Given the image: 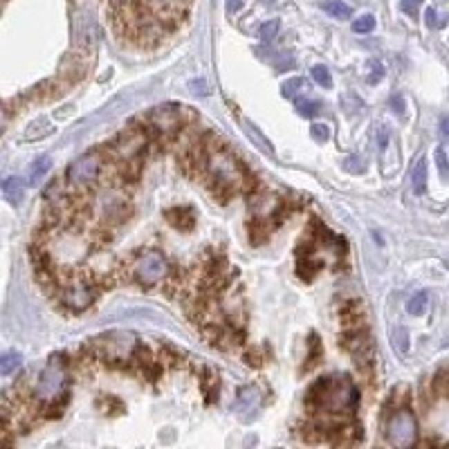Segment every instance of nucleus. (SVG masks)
Segmentation results:
<instances>
[{"mask_svg": "<svg viewBox=\"0 0 449 449\" xmlns=\"http://www.w3.org/2000/svg\"><path fill=\"white\" fill-rule=\"evenodd\" d=\"M308 395H310V402H314L319 409L328 411V413L353 411L359 402L357 386L350 382L346 375L323 377V380H319L317 384H312Z\"/></svg>", "mask_w": 449, "mask_h": 449, "instance_id": "obj_1", "label": "nucleus"}, {"mask_svg": "<svg viewBox=\"0 0 449 449\" xmlns=\"http://www.w3.org/2000/svg\"><path fill=\"white\" fill-rule=\"evenodd\" d=\"M66 389H68L66 362L61 357H50V362L45 364V368L34 382V398L43 404H48V407H54V402L66 395Z\"/></svg>", "mask_w": 449, "mask_h": 449, "instance_id": "obj_2", "label": "nucleus"}, {"mask_svg": "<svg viewBox=\"0 0 449 449\" xmlns=\"http://www.w3.org/2000/svg\"><path fill=\"white\" fill-rule=\"evenodd\" d=\"M204 169L213 182L220 189H227V191L238 189L242 182H245V175H242L240 164L233 160L231 153H227L220 146L209 149V153L204 155Z\"/></svg>", "mask_w": 449, "mask_h": 449, "instance_id": "obj_3", "label": "nucleus"}, {"mask_svg": "<svg viewBox=\"0 0 449 449\" xmlns=\"http://www.w3.org/2000/svg\"><path fill=\"white\" fill-rule=\"evenodd\" d=\"M95 348L102 359L111 364H124L133 357V350L137 348V341L131 332H111L95 339Z\"/></svg>", "mask_w": 449, "mask_h": 449, "instance_id": "obj_4", "label": "nucleus"}, {"mask_svg": "<svg viewBox=\"0 0 449 449\" xmlns=\"http://www.w3.org/2000/svg\"><path fill=\"white\" fill-rule=\"evenodd\" d=\"M386 440L393 447H411L418 440V422L409 409H398L386 422Z\"/></svg>", "mask_w": 449, "mask_h": 449, "instance_id": "obj_5", "label": "nucleus"}, {"mask_svg": "<svg viewBox=\"0 0 449 449\" xmlns=\"http://www.w3.org/2000/svg\"><path fill=\"white\" fill-rule=\"evenodd\" d=\"M169 274V265L166 258L160 254V251H146V254H140L137 260L133 265V276L135 281L144 287H155L166 278Z\"/></svg>", "mask_w": 449, "mask_h": 449, "instance_id": "obj_6", "label": "nucleus"}, {"mask_svg": "<svg viewBox=\"0 0 449 449\" xmlns=\"http://www.w3.org/2000/svg\"><path fill=\"white\" fill-rule=\"evenodd\" d=\"M104 157L102 153H86L81 155L77 162H72V166L68 169V180L72 187H79V189H86V187H93L99 178L104 173Z\"/></svg>", "mask_w": 449, "mask_h": 449, "instance_id": "obj_7", "label": "nucleus"}, {"mask_svg": "<svg viewBox=\"0 0 449 449\" xmlns=\"http://www.w3.org/2000/svg\"><path fill=\"white\" fill-rule=\"evenodd\" d=\"M149 124L157 135H162V137H169V135H173V133H178L180 128H182V108H178L173 104L155 106L149 113Z\"/></svg>", "mask_w": 449, "mask_h": 449, "instance_id": "obj_8", "label": "nucleus"}, {"mask_svg": "<svg viewBox=\"0 0 449 449\" xmlns=\"http://www.w3.org/2000/svg\"><path fill=\"white\" fill-rule=\"evenodd\" d=\"M146 149V133L137 126H131L124 133L117 135V140L113 142V153L122 162H133L142 155V151Z\"/></svg>", "mask_w": 449, "mask_h": 449, "instance_id": "obj_9", "label": "nucleus"}, {"mask_svg": "<svg viewBox=\"0 0 449 449\" xmlns=\"http://www.w3.org/2000/svg\"><path fill=\"white\" fill-rule=\"evenodd\" d=\"M61 301H63V305H68L70 310L81 312L95 301V290L86 278H75V281L63 287Z\"/></svg>", "mask_w": 449, "mask_h": 449, "instance_id": "obj_10", "label": "nucleus"}, {"mask_svg": "<svg viewBox=\"0 0 449 449\" xmlns=\"http://www.w3.org/2000/svg\"><path fill=\"white\" fill-rule=\"evenodd\" d=\"M99 213L104 216L106 220H120L126 216V209H128V202H126L124 193L115 191V189H108L97 200Z\"/></svg>", "mask_w": 449, "mask_h": 449, "instance_id": "obj_11", "label": "nucleus"}, {"mask_svg": "<svg viewBox=\"0 0 449 449\" xmlns=\"http://www.w3.org/2000/svg\"><path fill=\"white\" fill-rule=\"evenodd\" d=\"M52 169V157L50 155H41L39 160H34V164L27 171V184L30 187H36L43 182V178L50 173Z\"/></svg>", "mask_w": 449, "mask_h": 449, "instance_id": "obj_12", "label": "nucleus"}, {"mask_svg": "<svg viewBox=\"0 0 449 449\" xmlns=\"http://www.w3.org/2000/svg\"><path fill=\"white\" fill-rule=\"evenodd\" d=\"M3 193L12 204H18L25 195V182L21 178L9 175V178H5V182H3Z\"/></svg>", "mask_w": 449, "mask_h": 449, "instance_id": "obj_13", "label": "nucleus"}, {"mask_svg": "<svg viewBox=\"0 0 449 449\" xmlns=\"http://www.w3.org/2000/svg\"><path fill=\"white\" fill-rule=\"evenodd\" d=\"M242 128H245L247 137L256 144V149H260L263 153H267V155H274V146L269 144V140L265 137V135L256 128V124H251L249 120H242Z\"/></svg>", "mask_w": 449, "mask_h": 449, "instance_id": "obj_14", "label": "nucleus"}, {"mask_svg": "<svg viewBox=\"0 0 449 449\" xmlns=\"http://www.w3.org/2000/svg\"><path fill=\"white\" fill-rule=\"evenodd\" d=\"M411 187L416 195L425 193V189H427V160L425 157H420L418 164L411 171Z\"/></svg>", "mask_w": 449, "mask_h": 449, "instance_id": "obj_15", "label": "nucleus"}, {"mask_svg": "<svg viewBox=\"0 0 449 449\" xmlns=\"http://www.w3.org/2000/svg\"><path fill=\"white\" fill-rule=\"evenodd\" d=\"M52 133H54V126L48 120H36V122H32L30 126H27L25 137L27 140H43Z\"/></svg>", "mask_w": 449, "mask_h": 449, "instance_id": "obj_16", "label": "nucleus"}, {"mask_svg": "<svg viewBox=\"0 0 449 449\" xmlns=\"http://www.w3.org/2000/svg\"><path fill=\"white\" fill-rule=\"evenodd\" d=\"M256 402H258V393H256V389H251V386H245V389H240V391H238L236 409H238V411L249 413V411H254Z\"/></svg>", "mask_w": 449, "mask_h": 449, "instance_id": "obj_17", "label": "nucleus"}, {"mask_svg": "<svg viewBox=\"0 0 449 449\" xmlns=\"http://www.w3.org/2000/svg\"><path fill=\"white\" fill-rule=\"evenodd\" d=\"M323 12L330 14L332 18H339V21H344V18H350L353 16V7L341 3V0H328V3H323Z\"/></svg>", "mask_w": 449, "mask_h": 449, "instance_id": "obj_18", "label": "nucleus"}, {"mask_svg": "<svg viewBox=\"0 0 449 449\" xmlns=\"http://www.w3.org/2000/svg\"><path fill=\"white\" fill-rule=\"evenodd\" d=\"M23 364V355L21 353H16V350H9V353L3 355V359H0V373H3L5 377H9L14 371H18Z\"/></svg>", "mask_w": 449, "mask_h": 449, "instance_id": "obj_19", "label": "nucleus"}, {"mask_svg": "<svg viewBox=\"0 0 449 449\" xmlns=\"http://www.w3.org/2000/svg\"><path fill=\"white\" fill-rule=\"evenodd\" d=\"M393 348L400 350V353H407V350H409V330L404 326H395V330H393Z\"/></svg>", "mask_w": 449, "mask_h": 449, "instance_id": "obj_20", "label": "nucleus"}, {"mask_svg": "<svg viewBox=\"0 0 449 449\" xmlns=\"http://www.w3.org/2000/svg\"><path fill=\"white\" fill-rule=\"evenodd\" d=\"M425 23H427V27H431V30H440V27L447 25V14H440L438 9L429 7L425 12Z\"/></svg>", "mask_w": 449, "mask_h": 449, "instance_id": "obj_21", "label": "nucleus"}, {"mask_svg": "<svg viewBox=\"0 0 449 449\" xmlns=\"http://www.w3.org/2000/svg\"><path fill=\"white\" fill-rule=\"evenodd\" d=\"M425 308H427V294L425 292H416L411 296V299L407 301V312L409 314H422L425 312Z\"/></svg>", "mask_w": 449, "mask_h": 449, "instance_id": "obj_22", "label": "nucleus"}, {"mask_svg": "<svg viewBox=\"0 0 449 449\" xmlns=\"http://www.w3.org/2000/svg\"><path fill=\"white\" fill-rule=\"evenodd\" d=\"M278 27H281V21H278V18H272V21H267V23L260 25L258 36H260L263 41H272L274 36L278 34Z\"/></svg>", "mask_w": 449, "mask_h": 449, "instance_id": "obj_23", "label": "nucleus"}, {"mask_svg": "<svg viewBox=\"0 0 449 449\" xmlns=\"http://www.w3.org/2000/svg\"><path fill=\"white\" fill-rule=\"evenodd\" d=\"M312 79L317 81L321 88H332V77H330V70L326 66H314L312 68Z\"/></svg>", "mask_w": 449, "mask_h": 449, "instance_id": "obj_24", "label": "nucleus"}, {"mask_svg": "<svg viewBox=\"0 0 449 449\" xmlns=\"http://www.w3.org/2000/svg\"><path fill=\"white\" fill-rule=\"evenodd\" d=\"M373 30H375V18L371 14L357 18V21L353 23V32H357V34H368V32H373Z\"/></svg>", "mask_w": 449, "mask_h": 449, "instance_id": "obj_25", "label": "nucleus"}, {"mask_svg": "<svg viewBox=\"0 0 449 449\" xmlns=\"http://www.w3.org/2000/svg\"><path fill=\"white\" fill-rule=\"evenodd\" d=\"M310 135H312V140L314 142H328L330 140V126L328 124H312L310 126Z\"/></svg>", "mask_w": 449, "mask_h": 449, "instance_id": "obj_26", "label": "nucleus"}, {"mask_svg": "<svg viewBox=\"0 0 449 449\" xmlns=\"http://www.w3.org/2000/svg\"><path fill=\"white\" fill-rule=\"evenodd\" d=\"M305 88V81L301 79V77H294V79H290V81H285L283 84V97H296V93L299 90H303Z\"/></svg>", "mask_w": 449, "mask_h": 449, "instance_id": "obj_27", "label": "nucleus"}, {"mask_svg": "<svg viewBox=\"0 0 449 449\" xmlns=\"http://www.w3.org/2000/svg\"><path fill=\"white\" fill-rule=\"evenodd\" d=\"M344 169L348 171V173H364V171H366L364 157H359V155L346 157V160H344Z\"/></svg>", "mask_w": 449, "mask_h": 449, "instance_id": "obj_28", "label": "nucleus"}, {"mask_svg": "<svg viewBox=\"0 0 449 449\" xmlns=\"http://www.w3.org/2000/svg\"><path fill=\"white\" fill-rule=\"evenodd\" d=\"M296 108H299V113H301V115H305V117H314V115H319L321 104H319V102H296Z\"/></svg>", "mask_w": 449, "mask_h": 449, "instance_id": "obj_29", "label": "nucleus"}, {"mask_svg": "<svg viewBox=\"0 0 449 449\" xmlns=\"http://www.w3.org/2000/svg\"><path fill=\"white\" fill-rule=\"evenodd\" d=\"M382 77H384V66H382V63H377V61H371V75L366 77V81L371 86H375L377 81H382Z\"/></svg>", "mask_w": 449, "mask_h": 449, "instance_id": "obj_30", "label": "nucleus"}, {"mask_svg": "<svg viewBox=\"0 0 449 449\" xmlns=\"http://www.w3.org/2000/svg\"><path fill=\"white\" fill-rule=\"evenodd\" d=\"M436 164H438L440 175H443L445 180H449V162H447V155H445L443 149L436 151Z\"/></svg>", "mask_w": 449, "mask_h": 449, "instance_id": "obj_31", "label": "nucleus"}, {"mask_svg": "<svg viewBox=\"0 0 449 449\" xmlns=\"http://www.w3.org/2000/svg\"><path fill=\"white\" fill-rule=\"evenodd\" d=\"M420 5H422V0H400L402 12L409 14V16H416L418 9H420Z\"/></svg>", "mask_w": 449, "mask_h": 449, "instance_id": "obj_32", "label": "nucleus"}, {"mask_svg": "<svg viewBox=\"0 0 449 449\" xmlns=\"http://www.w3.org/2000/svg\"><path fill=\"white\" fill-rule=\"evenodd\" d=\"M438 386H440V391L449 395V371H445L443 375L438 377Z\"/></svg>", "mask_w": 449, "mask_h": 449, "instance_id": "obj_33", "label": "nucleus"}, {"mask_svg": "<svg viewBox=\"0 0 449 449\" xmlns=\"http://www.w3.org/2000/svg\"><path fill=\"white\" fill-rule=\"evenodd\" d=\"M440 135H443L445 140H449V115H445L443 120H440Z\"/></svg>", "mask_w": 449, "mask_h": 449, "instance_id": "obj_34", "label": "nucleus"}, {"mask_svg": "<svg viewBox=\"0 0 449 449\" xmlns=\"http://www.w3.org/2000/svg\"><path fill=\"white\" fill-rule=\"evenodd\" d=\"M240 7H242V0H227V12H229V14L238 12Z\"/></svg>", "mask_w": 449, "mask_h": 449, "instance_id": "obj_35", "label": "nucleus"}, {"mask_svg": "<svg viewBox=\"0 0 449 449\" xmlns=\"http://www.w3.org/2000/svg\"><path fill=\"white\" fill-rule=\"evenodd\" d=\"M443 348H449V335L445 337V341H443Z\"/></svg>", "mask_w": 449, "mask_h": 449, "instance_id": "obj_36", "label": "nucleus"}, {"mask_svg": "<svg viewBox=\"0 0 449 449\" xmlns=\"http://www.w3.org/2000/svg\"><path fill=\"white\" fill-rule=\"evenodd\" d=\"M117 3H128V0H117Z\"/></svg>", "mask_w": 449, "mask_h": 449, "instance_id": "obj_37", "label": "nucleus"}]
</instances>
